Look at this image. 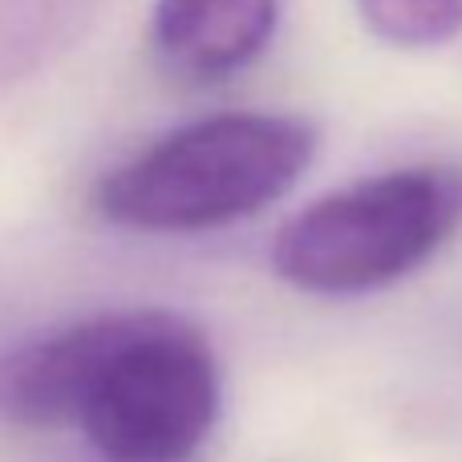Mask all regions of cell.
<instances>
[{
    "label": "cell",
    "instance_id": "6da1fadb",
    "mask_svg": "<svg viewBox=\"0 0 462 462\" xmlns=\"http://www.w3.org/2000/svg\"><path fill=\"white\" fill-rule=\"evenodd\" d=\"M219 361L195 320L110 309L21 341L0 357V414L78 426L106 462H187L219 422Z\"/></svg>",
    "mask_w": 462,
    "mask_h": 462
},
{
    "label": "cell",
    "instance_id": "7a4b0ae2",
    "mask_svg": "<svg viewBox=\"0 0 462 462\" xmlns=\"http://www.w3.org/2000/svg\"><path fill=\"white\" fill-rule=\"evenodd\" d=\"M317 154L304 118L224 110L183 122L97 183L94 203L110 224L146 236L231 227L272 208Z\"/></svg>",
    "mask_w": 462,
    "mask_h": 462
},
{
    "label": "cell",
    "instance_id": "3957f363",
    "mask_svg": "<svg viewBox=\"0 0 462 462\" xmlns=\"http://www.w3.org/2000/svg\"><path fill=\"white\" fill-rule=\"evenodd\" d=\"M462 219V179L402 167L312 199L272 239L284 284L317 296H365L418 272Z\"/></svg>",
    "mask_w": 462,
    "mask_h": 462
},
{
    "label": "cell",
    "instance_id": "277c9868",
    "mask_svg": "<svg viewBox=\"0 0 462 462\" xmlns=\"http://www.w3.org/2000/svg\"><path fill=\"white\" fill-rule=\"evenodd\" d=\"M280 0H154L151 45L187 81H224L268 49Z\"/></svg>",
    "mask_w": 462,
    "mask_h": 462
},
{
    "label": "cell",
    "instance_id": "5b68a950",
    "mask_svg": "<svg viewBox=\"0 0 462 462\" xmlns=\"http://www.w3.org/2000/svg\"><path fill=\"white\" fill-rule=\"evenodd\" d=\"M106 0H0V89L32 78L94 29Z\"/></svg>",
    "mask_w": 462,
    "mask_h": 462
},
{
    "label": "cell",
    "instance_id": "8992f818",
    "mask_svg": "<svg viewBox=\"0 0 462 462\" xmlns=\"http://www.w3.org/2000/svg\"><path fill=\"white\" fill-rule=\"evenodd\" d=\"M377 41L398 49H434L462 32V0H353Z\"/></svg>",
    "mask_w": 462,
    "mask_h": 462
}]
</instances>
